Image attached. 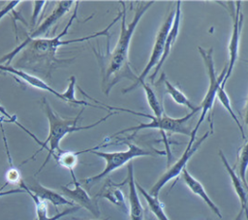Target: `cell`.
<instances>
[{
    "instance_id": "obj_1",
    "label": "cell",
    "mask_w": 248,
    "mask_h": 220,
    "mask_svg": "<svg viewBox=\"0 0 248 220\" xmlns=\"http://www.w3.org/2000/svg\"><path fill=\"white\" fill-rule=\"evenodd\" d=\"M78 6V2H77L75 11L73 13V16L70 18V21L67 23V25L64 27L63 31L59 35L54 36L53 38H50V39H46V38H38V39H34V40L26 39L22 44L18 45L10 53H7L6 55H4L0 59V63L7 61L6 65H9L11 63V61L14 59L15 55L17 54L20 50H22L23 51L22 57L16 63L17 66H22L21 68H23V67L31 68L32 70L39 71V72H43V70H45L47 75H50V71L56 67V64H63V63L71 62L68 60L61 61L55 57L56 51L59 47H62V46H65L68 44H73V43H81V42L96 38L98 36L109 37V35H108L109 28L111 26H113L122 17V11H120L119 14L117 15V16L112 20V22L109 23L108 26H107L104 30L94 33L92 35L81 37V38L62 41L61 38L67 34L69 27L72 25L73 20L77 16Z\"/></svg>"
},
{
    "instance_id": "obj_2",
    "label": "cell",
    "mask_w": 248,
    "mask_h": 220,
    "mask_svg": "<svg viewBox=\"0 0 248 220\" xmlns=\"http://www.w3.org/2000/svg\"><path fill=\"white\" fill-rule=\"evenodd\" d=\"M119 3L122 5V17L118 41L111 52L109 51V45H108V52L106 54L96 53L101 66L102 89L106 95H108L111 88L124 78L131 79L134 83L137 81L138 77L134 75L129 64V46L140 19L154 1L140 3L137 6L132 21L128 25L126 24V6L122 1Z\"/></svg>"
},
{
    "instance_id": "obj_3",
    "label": "cell",
    "mask_w": 248,
    "mask_h": 220,
    "mask_svg": "<svg viewBox=\"0 0 248 220\" xmlns=\"http://www.w3.org/2000/svg\"><path fill=\"white\" fill-rule=\"evenodd\" d=\"M43 105H44V108H45V112H46V115L47 117V120H48V124H49V133H48V136L46 138V140L45 141H42V143L40 144L41 145V148L31 157V158H34V156L39 153L40 151H42L44 148L46 147V143L49 144V148L47 149L48 151V154L45 160V162L43 163V165L41 166L39 172H41V170L46 166V164L48 162L49 158L51 156H55L57 153L61 152V148L59 146V143H60V141L68 134H71L73 132H77V131H80V130H87V129H91V128H94L95 126L99 125L100 123H102L103 121H106L109 116L113 115L114 111H109V113L108 115H106L105 117L99 119L98 121L90 124V125H86V126H78L77 123L80 117V114L82 112V110H80V112L78 114V116H76L75 118H69V119H65V118H62L60 117L55 111H53V110L50 108L48 102L46 100V98L43 99ZM38 172V173H39Z\"/></svg>"
},
{
    "instance_id": "obj_4",
    "label": "cell",
    "mask_w": 248,
    "mask_h": 220,
    "mask_svg": "<svg viewBox=\"0 0 248 220\" xmlns=\"http://www.w3.org/2000/svg\"><path fill=\"white\" fill-rule=\"evenodd\" d=\"M199 52L203 60L204 65L206 66L207 69V73H208V78H209V85L207 88V91L205 93V96L200 106L201 108V115L200 118L198 120V123L196 124L195 128L192 129L191 135H190V141L188 143L193 144L194 141H196V136L198 133V130L200 128V126L202 125V123L203 122V120L205 119L206 114L211 110L212 106L214 104L215 98H216V93H217V89L218 87L221 85V83L223 82V79L226 76V72H227V65H225L221 75L217 78L216 74H215V69H214V62H213V57H212V53H213V48L210 47L208 49H204L202 47H198Z\"/></svg>"
},
{
    "instance_id": "obj_5",
    "label": "cell",
    "mask_w": 248,
    "mask_h": 220,
    "mask_svg": "<svg viewBox=\"0 0 248 220\" xmlns=\"http://www.w3.org/2000/svg\"><path fill=\"white\" fill-rule=\"evenodd\" d=\"M118 111H126V112H131L133 114L136 115H140V116H143V117H147L150 119V122L147 123H140L138 126H134V127H130V128H126L122 131H119L117 133H115L113 135V137L126 133V132H134L137 133L140 130L143 129H158L161 130L162 132L164 131H168V132H171V133H177V134H182V135H187L190 137L192 129L190 127H188L187 121L197 112V111H191L190 113L186 114L183 117L180 118H172L170 116H167L165 114H163L160 117L151 115V114H147V113H141V112H138V111H134L131 110H127V109H122V108H118L117 109Z\"/></svg>"
},
{
    "instance_id": "obj_6",
    "label": "cell",
    "mask_w": 248,
    "mask_h": 220,
    "mask_svg": "<svg viewBox=\"0 0 248 220\" xmlns=\"http://www.w3.org/2000/svg\"><path fill=\"white\" fill-rule=\"evenodd\" d=\"M91 153L103 158L106 161V167L100 173L83 179V182L89 186L100 181L102 178L106 177L108 174H109L113 171L121 168L126 163L130 162L133 158L140 157V156H148V155L153 156L157 154L152 151L145 150L134 143H128V149L125 151L103 152L98 150H92Z\"/></svg>"
},
{
    "instance_id": "obj_7",
    "label": "cell",
    "mask_w": 248,
    "mask_h": 220,
    "mask_svg": "<svg viewBox=\"0 0 248 220\" xmlns=\"http://www.w3.org/2000/svg\"><path fill=\"white\" fill-rule=\"evenodd\" d=\"M212 131V130H210ZM210 131L205 132L200 139L196 140L195 142L193 144L188 143L182 156L171 166L160 177L159 179L155 182V184L151 187L150 191L148 192L151 196L158 198L159 192L160 190L165 186L166 183H168L170 180L176 178L181 173L182 171L186 168V164L187 162L190 160V158L195 154V152L200 148V146L202 145V143L208 138Z\"/></svg>"
},
{
    "instance_id": "obj_8",
    "label": "cell",
    "mask_w": 248,
    "mask_h": 220,
    "mask_svg": "<svg viewBox=\"0 0 248 220\" xmlns=\"http://www.w3.org/2000/svg\"><path fill=\"white\" fill-rule=\"evenodd\" d=\"M173 16H174V10L171 11L170 13V15L168 16V17L166 18V20L164 21L163 25L161 26L160 30L158 31L157 33V36H156V39H155V43H154V46H153V48H152V52H151V55L149 57V60L146 64V66L144 67L143 71L141 72V74L138 77V79L135 83H133L131 86L127 87V88H124L122 93H127L129 91H132L133 89H135L137 86H139L140 83L144 82V79L147 77V75L149 74V72L151 71V69L154 67V66H157V64L159 63L162 55H163V52H164V47H165V41H166V38H167V35L170 29V26L172 24V21H173Z\"/></svg>"
},
{
    "instance_id": "obj_9",
    "label": "cell",
    "mask_w": 248,
    "mask_h": 220,
    "mask_svg": "<svg viewBox=\"0 0 248 220\" xmlns=\"http://www.w3.org/2000/svg\"><path fill=\"white\" fill-rule=\"evenodd\" d=\"M235 8H232V11L231 13V16L232 17V36L229 44V63L227 67L226 76L223 79V82L221 83L222 87H225V84L229 78L231 77L233 67L235 64V61L238 57V50H239V41H240V33L242 29L243 24V14L241 13V2L237 1Z\"/></svg>"
},
{
    "instance_id": "obj_10",
    "label": "cell",
    "mask_w": 248,
    "mask_h": 220,
    "mask_svg": "<svg viewBox=\"0 0 248 220\" xmlns=\"http://www.w3.org/2000/svg\"><path fill=\"white\" fill-rule=\"evenodd\" d=\"M74 189H71L68 186H61L60 189L62 193L71 200L72 203H77L78 206L86 208L95 217H99L101 212L97 200L95 198H91L88 193L80 186L79 182L77 179L74 180Z\"/></svg>"
},
{
    "instance_id": "obj_11",
    "label": "cell",
    "mask_w": 248,
    "mask_h": 220,
    "mask_svg": "<svg viewBox=\"0 0 248 220\" xmlns=\"http://www.w3.org/2000/svg\"><path fill=\"white\" fill-rule=\"evenodd\" d=\"M181 2L180 1H177L176 2V6H175V9H174V16H173V21H172V24L170 26V29L167 35V38H166V41H165V47H164V52H163V55L159 61V63L157 64V66L155 67V70L153 71L152 75L149 77L150 80L153 81L159 72V70L161 69L162 65L165 63V61L167 60L170 52V49L177 38V35H178V32H179V26H180V19H181Z\"/></svg>"
},
{
    "instance_id": "obj_12",
    "label": "cell",
    "mask_w": 248,
    "mask_h": 220,
    "mask_svg": "<svg viewBox=\"0 0 248 220\" xmlns=\"http://www.w3.org/2000/svg\"><path fill=\"white\" fill-rule=\"evenodd\" d=\"M73 4H74V1H59L57 3L56 8L51 12V14L44 20V22L37 29L31 32L26 39L27 40L38 39L41 35L46 33L49 30V28L58 21V19H60L63 16H65L70 11Z\"/></svg>"
},
{
    "instance_id": "obj_13",
    "label": "cell",
    "mask_w": 248,
    "mask_h": 220,
    "mask_svg": "<svg viewBox=\"0 0 248 220\" xmlns=\"http://www.w3.org/2000/svg\"><path fill=\"white\" fill-rule=\"evenodd\" d=\"M128 175H127V182L129 187V215L130 220H143L144 210L140 201L138 190L136 187V180L134 177V168L133 164L130 163L128 165Z\"/></svg>"
},
{
    "instance_id": "obj_14",
    "label": "cell",
    "mask_w": 248,
    "mask_h": 220,
    "mask_svg": "<svg viewBox=\"0 0 248 220\" xmlns=\"http://www.w3.org/2000/svg\"><path fill=\"white\" fill-rule=\"evenodd\" d=\"M24 184H25V187L32 194H34L36 197H38L39 199H41L45 202L47 201L55 206L63 205V204L74 206V203L67 200L64 196H62L61 194H59V193H57V192H55V191H53L49 188H46V187L43 186L41 183H39L37 181H34L31 184H26L24 182Z\"/></svg>"
},
{
    "instance_id": "obj_15",
    "label": "cell",
    "mask_w": 248,
    "mask_h": 220,
    "mask_svg": "<svg viewBox=\"0 0 248 220\" xmlns=\"http://www.w3.org/2000/svg\"><path fill=\"white\" fill-rule=\"evenodd\" d=\"M0 71H5V72H8L10 74L16 75V77L22 79L25 82H27L31 86H33L35 88H38V89H41V90H46V91L53 94L55 97H57V98L66 102L62 93L57 92L55 89L50 87L46 82H45L44 80H42L41 79H39L37 77H34L30 74H27V73H25L21 70H17L16 67H12L10 65H1L0 64Z\"/></svg>"
},
{
    "instance_id": "obj_16",
    "label": "cell",
    "mask_w": 248,
    "mask_h": 220,
    "mask_svg": "<svg viewBox=\"0 0 248 220\" xmlns=\"http://www.w3.org/2000/svg\"><path fill=\"white\" fill-rule=\"evenodd\" d=\"M20 186L21 189H23L26 193L29 194V196L31 197V199L33 200L34 204H35V208H36V214H37V219L36 220H58L60 219L61 217L63 216H66L68 214H71V213H74L76 211H78L80 206L78 205H74V206H70L69 208L63 210L62 212H58L56 213L54 216H47V205H46V203L41 199H39L38 197H36L34 194H32L26 187H25V184H24V181L21 180L18 184Z\"/></svg>"
},
{
    "instance_id": "obj_17",
    "label": "cell",
    "mask_w": 248,
    "mask_h": 220,
    "mask_svg": "<svg viewBox=\"0 0 248 220\" xmlns=\"http://www.w3.org/2000/svg\"><path fill=\"white\" fill-rule=\"evenodd\" d=\"M181 176L182 179L184 180L185 184L187 185V187L197 196H199L207 205L208 207L219 217L222 218V214L220 209L218 208V206L213 203V201L209 198V196L207 195L204 187L202 186V184L197 180L193 175H191V173L187 171V169L185 168L182 173H181Z\"/></svg>"
},
{
    "instance_id": "obj_18",
    "label": "cell",
    "mask_w": 248,
    "mask_h": 220,
    "mask_svg": "<svg viewBox=\"0 0 248 220\" xmlns=\"http://www.w3.org/2000/svg\"><path fill=\"white\" fill-rule=\"evenodd\" d=\"M219 156L221 158V161L223 162L224 164V167L226 169V171L228 172L229 175L231 176V179H232V186L234 188V191L236 193V195L238 196L239 198V201H240V204H241V209L245 210L246 208H248V197H247V194H246V188L244 187L242 181L240 180L239 176L237 175V173H235L234 169L232 168L228 161H227V158L226 156L224 155L223 151L222 150H219Z\"/></svg>"
},
{
    "instance_id": "obj_19",
    "label": "cell",
    "mask_w": 248,
    "mask_h": 220,
    "mask_svg": "<svg viewBox=\"0 0 248 220\" xmlns=\"http://www.w3.org/2000/svg\"><path fill=\"white\" fill-rule=\"evenodd\" d=\"M136 187L137 190L143 196L145 201L147 202V204L151 210V212L156 216L158 220H170L167 216V214L164 211L163 204L161 202L158 200V198L151 196L146 190H144L137 181H136Z\"/></svg>"
},
{
    "instance_id": "obj_20",
    "label": "cell",
    "mask_w": 248,
    "mask_h": 220,
    "mask_svg": "<svg viewBox=\"0 0 248 220\" xmlns=\"http://www.w3.org/2000/svg\"><path fill=\"white\" fill-rule=\"evenodd\" d=\"M164 84L166 87V92L171 97V99L180 106H185L191 110V111H199L201 110L200 107H195L188 100V98L173 84H171L168 79H164Z\"/></svg>"
},
{
    "instance_id": "obj_21",
    "label": "cell",
    "mask_w": 248,
    "mask_h": 220,
    "mask_svg": "<svg viewBox=\"0 0 248 220\" xmlns=\"http://www.w3.org/2000/svg\"><path fill=\"white\" fill-rule=\"evenodd\" d=\"M235 165L237 166V175L239 176L246 190H248V183L246 180V171L248 169V138L246 142L239 148L237 152V161Z\"/></svg>"
},
{
    "instance_id": "obj_22",
    "label": "cell",
    "mask_w": 248,
    "mask_h": 220,
    "mask_svg": "<svg viewBox=\"0 0 248 220\" xmlns=\"http://www.w3.org/2000/svg\"><path fill=\"white\" fill-rule=\"evenodd\" d=\"M81 151H78V152H73V151H64L62 150L61 152L57 153L54 158L55 160L57 161V163L68 169L72 174V177H73V180H76V175H75V173H74V168L76 167L77 163H78V154H80Z\"/></svg>"
},
{
    "instance_id": "obj_23",
    "label": "cell",
    "mask_w": 248,
    "mask_h": 220,
    "mask_svg": "<svg viewBox=\"0 0 248 220\" xmlns=\"http://www.w3.org/2000/svg\"><path fill=\"white\" fill-rule=\"evenodd\" d=\"M216 97L218 98V100H219V102L222 104V106H223V107L227 110V111L230 113V115L232 116V118L234 120V122L236 123V125H237V127H238V129H239V131H240V133H241L242 138L244 139L245 136H244L243 127H242L240 121L238 120L236 114L234 113V111H233V110H232V108L231 101H230V99H229L228 94H227L226 91H225V87H222L221 85L218 87L217 93H216Z\"/></svg>"
},
{
    "instance_id": "obj_24",
    "label": "cell",
    "mask_w": 248,
    "mask_h": 220,
    "mask_svg": "<svg viewBox=\"0 0 248 220\" xmlns=\"http://www.w3.org/2000/svg\"><path fill=\"white\" fill-rule=\"evenodd\" d=\"M140 85L142 86V88L145 92L147 103H148L150 109L152 110V111L154 113V116H157V117L162 116L164 114L162 106H161L156 94L154 93L153 89L151 88V86L148 85L146 82H142V83H140Z\"/></svg>"
},
{
    "instance_id": "obj_25",
    "label": "cell",
    "mask_w": 248,
    "mask_h": 220,
    "mask_svg": "<svg viewBox=\"0 0 248 220\" xmlns=\"http://www.w3.org/2000/svg\"><path fill=\"white\" fill-rule=\"evenodd\" d=\"M102 197L107 198L109 200L112 204H117L123 208L126 209V204L124 202V197L122 192L119 189H115L114 187H109L106 192L102 194Z\"/></svg>"
},
{
    "instance_id": "obj_26",
    "label": "cell",
    "mask_w": 248,
    "mask_h": 220,
    "mask_svg": "<svg viewBox=\"0 0 248 220\" xmlns=\"http://www.w3.org/2000/svg\"><path fill=\"white\" fill-rule=\"evenodd\" d=\"M0 113H1L4 117H6L7 121H9V122H13V123H16L17 126H19L21 129H23V130H24L28 135H30V136H31V137H32V138H33V139H34L38 143L40 142V141L36 138V136H35L34 134H32L31 132H29L27 129H25L21 124H19V123L16 121V116H13V115H11V114H10V113L5 110V108H4L1 104H0Z\"/></svg>"
},
{
    "instance_id": "obj_27",
    "label": "cell",
    "mask_w": 248,
    "mask_h": 220,
    "mask_svg": "<svg viewBox=\"0 0 248 220\" xmlns=\"http://www.w3.org/2000/svg\"><path fill=\"white\" fill-rule=\"evenodd\" d=\"M6 180L7 183L11 184H19V182L22 180L20 177V173L18 170L15 167L10 168L6 173Z\"/></svg>"
},
{
    "instance_id": "obj_28",
    "label": "cell",
    "mask_w": 248,
    "mask_h": 220,
    "mask_svg": "<svg viewBox=\"0 0 248 220\" xmlns=\"http://www.w3.org/2000/svg\"><path fill=\"white\" fill-rule=\"evenodd\" d=\"M34 4L35 5H34V10H33V15H32V17H31V26L32 27L36 24L37 19L39 17V14L41 13L45 4H47V2H46V1H35Z\"/></svg>"
},
{
    "instance_id": "obj_29",
    "label": "cell",
    "mask_w": 248,
    "mask_h": 220,
    "mask_svg": "<svg viewBox=\"0 0 248 220\" xmlns=\"http://www.w3.org/2000/svg\"><path fill=\"white\" fill-rule=\"evenodd\" d=\"M20 1H12L10 2L8 5H6L1 11H0V19L7 15L9 12H13L15 10V8L17 6V4H19Z\"/></svg>"
},
{
    "instance_id": "obj_30",
    "label": "cell",
    "mask_w": 248,
    "mask_h": 220,
    "mask_svg": "<svg viewBox=\"0 0 248 220\" xmlns=\"http://www.w3.org/2000/svg\"><path fill=\"white\" fill-rule=\"evenodd\" d=\"M16 193H25V191L23 189H12L9 191H2L0 190V197L1 196H6V195H10V194H16Z\"/></svg>"
},
{
    "instance_id": "obj_31",
    "label": "cell",
    "mask_w": 248,
    "mask_h": 220,
    "mask_svg": "<svg viewBox=\"0 0 248 220\" xmlns=\"http://www.w3.org/2000/svg\"><path fill=\"white\" fill-rule=\"evenodd\" d=\"M247 64H248V59L244 60ZM244 112H245V117H244V120H245V123L248 127V97H247V101H246V105H245V110H244Z\"/></svg>"
},
{
    "instance_id": "obj_32",
    "label": "cell",
    "mask_w": 248,
    "mask_h": 220,
    "mask_svg": "<svg viewBox=\"0 0 248 220\" xmlns=\"http://www.w3.org/2000/svg\"><path fill=\"white\" fill-rule=\"evenodd\" d=\"M243 213H244L243 209H241V208H240V210H239L238 214L236 215V217L234 218V220H241V218H242V215H243Z\"/></svg>"
},
{
    "instance_id": "obj_33",
    "label": "cell",
    "mask_w": 248,
    "mask_h": 220,
    "mask_svg": "<svg viewBox=\"0 0 248 220\" xmlns=\"http://www.w3.org/2000/svg\"><path fill=\"white\" fill-rule=\"evenodd\" d=\"M244 211V214H245V217H246V220H248V208H246Z\"/></svg>"
},
{
    "instance_id": "obj_34",
    "label": "cell",
    "mask_w": 248,
    "mask_h": 220,
    "mask_svg": "<svg viewBox=\"0 0 248 220\" xmlns=\"http://www.w3.org/2000/svg\"><path fill=\"white\" fill-rule=\"evenodd\" d=\"M100 220H108V218H105V219H100Z\"/></svg>"
}]
</instances>
